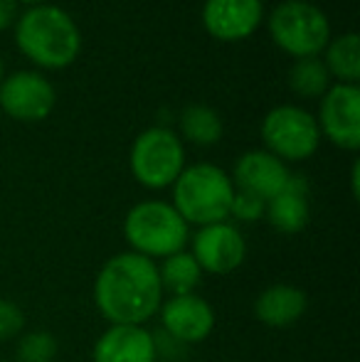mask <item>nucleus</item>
<instances>
[{"label": "nucleus", "mask_w": 360, "mask_h": 362, "mask_svg": "<svg viewBox=\"0 0 360 362\" xmlns=\"http://www.w3.org/2000/svg\"><path fill=\"white\" fill-rule=\"evenodd\" d=\"M91 298L109 325H146L163 303L158 264L136 252L114 254L96 272Z\"/></svg>", "instance_id": "1"}, {"label": "nucleus", "mask_w": 360, "mask_h": 362, "mask_svg": "<svg viewBox=\"0 0 360 362\" xmlns=\"http://www.w3.org/2000/svg\"><path fill=\"white\" fill-rule=\"evenodd\" d=\"M15 45L37 67L64 69L82 52V33L67 10L45 3L18 15Z\"/></svg>", "instance_id": "2"}, {"label": "nucleus", "mask_w": 360, "mask_h": 362, "mask_svg": "<svg viewBox=\"0 0 360 362\" xmlns=\"http://www.w3.org/2000/svg\"><path fill=\"white\" fill-rule=\"evenodd\" d=\"M170 187H173L170 205L178 210L187 227H205V224L230 219L235 182H232L230 173H225L215 163L185 165Z\"/></svg>", "instance_id": "3"}, {"label": "nucleus", "mask_w": 360, "mask_h": 362, "mask_svg": "<svg viewBox=\"0 0 360 362\" xmlns=\"http://www.w3.org/2000/svg\"><path fill=\"white\" fill-rule=\"evenodd\" d=\"M121 232L129 244V252H136L151 262L182 252L190 242V227L166 200H141L124 215Z\"/></svg>", "instance_id": "4"}, {"label": "nucleus", "mask_w": 360, "mask_h": 362, "mask_svg": "<svg viewBox=\"0 0 360 362\" xmlns=\"http://www.w3.org/2000/svg\"><path fill=\"white\" fill-rule=\"evenodd\" d=\"M269 37L294 59L318 57L331 40L328 15L308 0H284L269 15Z\"/></svg>", "instance_id": "5"}, {"label": "nucleus", "mask_w": 360, "mask_h": 362, "mask_svg": "<svg viewBox=\"0 0 360 362\" xmlns=\"http://www.w3.org/2000/svg\"><path fill=\"white\" fill-rule=\"evenodd\" d=\"M185 146L175 131L151 126L134 139L129 151L131 175L149 190L170 187L185 168Z\"/></svg>", "instance_id": "6"}, {"label": "nucleus", "mask_w": 360, "mask_h": 362, "mask_svg": "<svg viewBox=\"0 0 360 362\" xmlns=\"http://www.w3.org/2000/svg\"><path fill=\"white\" fill-rule=\"evenodd\" d=\"M265 151L284 163L308 160L321 146V131L313 114L296 104H279L262 119Z\"/></svg>", "instance_id": "7"}, {"label": "nucleus", "mask_w": 360, "mask_h": 362, "mask_svg": "<svg viewBox=\"0 0 360 362\" xmlns=\"http://www.w3.org/2000/svg\"><path fill=\"white\" fill-rule=\"evenodd\" d=\"M190 254L202 274L227 276L237 272L247 259L245 234L230 219L205 224V227H197V232L190 237Z\"/></svg>", "instance_id": "8"}, {"label": "nucleus", "mask_w": 360, "mask_h": 362, "mask_svg": "<svg viewBox=\"0 0 360 362\" xmlns=\"http://www.w3.org/2000/svg\"><path fill=\"white\" fill-rule=\"evenodd\" d=\"M57 91L52 81L35 69H18L0 81V109L15 121H45L54 109Z\"/></svg>", "instance_id": "9"}, {"label": "nucleus", "mask_w": 360, "mask_h": 362, "mask_svg": "<svg viewBox=\"0 0 360 362\" xmlns=\"http://www.w3.org/2000/svg\"><path fill=\"white\" fill-rule=\"evenodd\" d=\"M318 131L336 148L356 153L360 148V86L333 84L321 96Z\"/></svg>", "instance_id": "10"}, {"label": "nucleus", "mask_w": 360, "mask_h": 362, "mask_svg": "<svg viewBox=\"0 0 360 362\" xmlns=\"http://www.w3.org/2000/svg\"><path fill=\"white\" fill-rule=\"evenodd\" d=\"M161 328L180 345L205 343L215 330V308L197 293L168 296L158 308Z\"/></svg>", "instance_id": "11"}, {"label": "nucleus", "mask_w": 360, "mask_h": 362, "mask_svg": "<svg viewBox=\"0 0 360 362\" xmlns=\"http://www.w3.org/2000/svg\"><path fill=\"white\" fill-rule=\"evenodd\" d=\"M265 18L262 0H205L202 28L220 42H240L257 33Z\"/></svg>", "instance_id": "12"}, {"label": "nucleus", "mask_w": 360, "mask_h": 362, "mask_svg": "<svg viewBox=\"0 0 360 362\" xmlns=\"http://www.w3.org/2000/svg\"><path fill=\"white\" fill-rule=\"evenodd\" d=\"M230 177L235 182V190L252 192V195L269 202L274 195H279L289 185L291 170L286 163L272 156L269 151H247L235 160V170Z\"/></svg>", "instance_id": "13"}, {"label": "nucleus", "mask_w": 360, "mask_h": 362, "mask_svg": "<svg viewBox=\"0 0 360 362\" xmlns=\"http://www.w3.org/2000/svg\"><path fill=\"white\" fill-rule=\"evenodd\" d=\"M91 362H158V340L146 325H109L94 340Z\"/></svg>", "instance_id": "14"}, {"label": "nucleus", "mask_w": 360, "mask_h": 362, "mask_svg": "<svg viewBox=\"0 0 360 362\" xmlns=\"http://www.w3.org/2000/svg\"><path fill=\"white\" fill-rule=\"evenodd\" d=\"M308 308V296L294 284H272L255 298V318L267 328H291L303 318Z\"/></svg>", "instance_id": "15"}, {"label": "nucleus", "mask_w": 360, "mask_h": 362, "mask_svg": "<svg viewBox=\"0 0 360 362\" xmlns=\"http://www.w3.org/2000/svg\"><path fill=\"white\" fill-rule=\"evenodd\" d=\"M265 217L279 234H298L306 229L311 219V205H308V185L303 177H289V185L279 195H274L265 207Z\"/></svg>", "instance_id": "16"}, {"label": "nucleus", "mask_w": 360, "mask_h": 362, "mask_svg": "<svg viewBox=\"0 0 360 362\" xmlns=\"http://www.w3.org/2000/svg\"><path fill=\"white\" fill-rule=\"evenodd\" d=\"M158 264V279L163 293L170 296H185V293H195V288L202 281V269L197 267V262L192 259V254L187 249L175 252L170 257L161 259Z\"/></svg>", "instance_id": "17"}, {"label": "nucleus", "mask_w": 360, "mask_h": 362, "mask_svg": "<svg viewBox=\"0 0 360 362\" xmlns=\"http://www.w3.org/2000/svg\"><path fill=\"white\" fill-rule=\"evenodd\" d=\"M323 64L328 74L336 76L338 84H358L360 79V42L356 33L338 35L336 40H328L323 49Z\"/></svg>", "instance_id": "18"}, {"label": "nucleus", "mask_w": 360, "mask_h": 362, "mask_svg": "<svg viewBox=\"0 0 360 362\" xmlns=\"http://www.w3.org/2000/svg\"><path fill=\"white\" fill-rule=\"evenodd\" d=\"M180 134L192 146L210 148L222 139V119L212 106L190 104L180 114Z\"/></svg>", "instance_id": "19"}, {"label": "nucleus", "mask_w": 360, "mask_h": 362, "mask_svg": "<svg viewBox=\"0 0 360 362\" xmlns=\"http://www.w3.org/2000/svg\"><path fill=\"white\" fill-rule=\"evenodd\" d=\"M289 86H291V91L296 96L318 99L331 86V74H328L321 57L294 59L291 69H289Z\"/></svg>", "instance_id": "20"}, {"label": "nucleus", "mask_w": 360, "mask_h": 362, "mask_svg": "<svg viewBox=\"0 0 360 362\" xmlns=\"http://www.w3.org/2000/svg\"><path fill=\"white\" fill-rule=\"evenodd\" d=\"M59 355V340L50 330H25L15 340V362H54Z\"/></svg>", "instance_id": "21"}, {"label": "nucleus", "mask_w": 360, "mask_h": 362, "mask_svg": "<svg viewBox=\"0 0 360 362\" xmlns=\"http://www.w3.org/2000/svg\"><path fill=\"white\" fill-rule=\"evenodd\" d=\"M265 207L267 202L262 197L252 195V192L235 190V197H232V205H230V219L242 224H255L265 217Z\"/></svg>", "instance_id": "22"}, {"label": "nucleus", "mask_w": 360, "mask_h": 362, "mask_svg": "<svg viewBox=\"0 0 360 362\" xmlns=\"http://www.w3.org/2000/svg\"><path fill=\"white\" fill-rule=\"evenodd\" d=\"M25 310L15 300L0 298V343L18 340L25 333Z\"/></svg>", "instance_id": "23"}, {"label": "nucleus", "mask_w": 360, "mask_h": 362, "mask_svg": "<svg viewBox=\"0 0 360 362\" xmlns=\"http://www.w3.org/2000/svg\"><path fill=\"white\" fill-rule=\"evenodd\" d=\"M18 20V0H0V30L10 28Z\"/></svg>", "instance_id": "24"}, {"label": "nucleus", "mask_w": 360, "mask_h": 362, "mask_svg": "<svg viewBox=\"0 0 360 362\" xmlns=\"http://www.w3.org/2000/svg\"><path fill=\"white\" fill-rule=\"evenodd\" d=\"M358 170H360V165H358V160L353 163V170H351V187H353V197H358Z\"/></svg>", "instance_id": "25"}, {"label": "nucleus", "mask_w": 360, "mask_h": 362, "mask_svg": "<svg viewBox=\"0 0 360 362\" xmlns=\"http://www.w3.org/2000/svg\"><path fill=\"white\" fill-rule=\"evenodd\" d=\"M20 3H25V5H30V8H35V5H45L47 0H18V5Z\"/></svg>", "instance_id": "26"}, {"label": "nucleus", "mask_w": 360, "mask_h": 362, "mask_svg": "<svg viewBox=\"0 0 360 362\" xmlns=\"http://www.w3.org/2000/svg\"><path fill=\"white\" fill-rule=\"evenodd\" d=\"M3 76H5V62H3V57H0V81H3Z\"/></svg>", "instance_id": "27"}, {"label": "nucleus", "mask_w": 360, "mask_h": 362, "mask_svg": "<svg viewBox=\"0 0 360 362\" xmlns=\"http://www.w3.org/2000/svg\"><path fill=\"white\" fill-rule=\"evenodd\" d=\"M0 362H15V360H0Z\"/></svg>", "instance_id": "28"}]
</instances>
